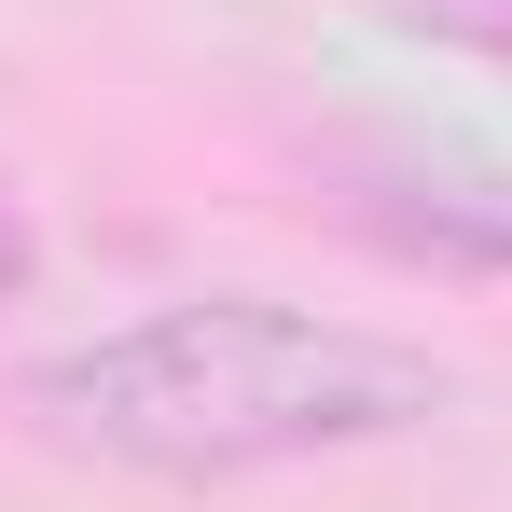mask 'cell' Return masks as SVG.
<instances>
[{"label": "cell", "instance_id": "6da1fadb", "mask_svg": "<svg viewBox=\"0 0 512 512\" xmlns=\"http://www.w3.org/2000/svg\"><path fill=\"white\" fill-rule=\"evenodd\" d=\"M28 402H42L56 443H97L125 471H277V457L416 429L443 402V374L388 333L222 291V305H167L139 333H97L70 360H42Z\"/></svg>", "mask_w": 512, "mask_h": 512}, {"label": "cell", "instance_id": "7a4b0ae2", "mask_svg": "<svg viewBox=\"0 0 512 512\" xmlns=\"http://www.w3.org/2000/svg\"><path fill=\"white\" fill-rule=\"evenodd\" d=\"M402 14H416L429 42H471V56H499V70H512V0H402Z\"/></svg>", "mask_w": 512, "mask_h": 512}]
</instances>
